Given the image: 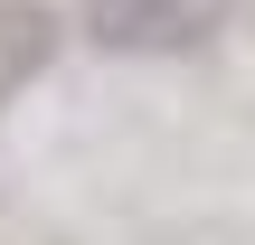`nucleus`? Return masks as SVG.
<instances>
[{
    "label": "nucleus",
    "instance_id": "nucleus-1",
    "mask_svg": "<svg viewBox=\"0 0 255 245\" xmlns=\"http://www.w3.org/2000/svg\"><path fill=\"white\" fill-rule=\"evenodd\" d=\"M208 19V0H85V38L104 57H189Z\"/></svg>",
    "mask_w": 255,
    "mask_h": 245
},
{
    "label": "nucleus",
    "instance_id": "nucleus-2",
    "mask_svg": "<svg viewBox=\"0 0 255 245\" xmlns=\"http://www.w3.org/2000/svg\"><path fill=\"white\" fill-rule=\"evenodd\" d=\"M47 57H57V9L0 0V104H9L28 76H47Z\"/></svg>",
    "mask_w": 255,
    "mask_h": 245
}]
</instances>
